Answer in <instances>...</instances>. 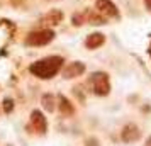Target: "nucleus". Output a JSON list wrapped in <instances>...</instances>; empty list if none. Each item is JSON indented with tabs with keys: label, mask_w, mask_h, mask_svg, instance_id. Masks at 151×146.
Here are the masks:
<instances>
[{
	"label": "nucleus",
	"mask_w": 151,
	"mask_h": 146,
	"mask_svg": "<svg viewBox=\"0 0 151 146\" xmlns=\"http://www.w3.org/2000/svg\"><path fill=\"white\" fill-rule=\"evenodd\" d=\"M63 66V58L61 56H49V58H44L41 61H36L34 65L29 66V71L36 75L39 78H53L60 71V68Z\"/></svg>",
	"instance_id": "f257e3e1"
},
{
	"label": "nucleus",
	"mask_w": 151,
	"mask_h": 146,
	"mask_svg": "<svg viewBox=\"0 0 151 146\" xmlns=\"http://www.w3.org/2000/svg\"><path fill=\"white\" fill-rule=\"evenodd\" d=\"M55 37V32L51 29H41V31H34L26 37V44L29 46H44L48 42L53 41Z\"/></svg>",
	"instance_id": "f03ea898"
},
{
	"label": "nucleus",
	"mask_w": 151,
	"mask_h": 146,
	"mask_svg": "<svg viewBox=\"0 0 151 146\" xmlns=\"http://www.w3.org/2000/svg\"><path fill=\"white\" fill-rule=\"evenodd\" d=\"M92 85H93V92L97 95H107L110 90L109 85V77L104 71H97L92 75Z\"/></svg>",
	"instance_id": "7ed1b4c3"
},
{
	"label": "nucleus",
	"mask_w": 151,
	"mask_h": 146,
	"mask_svg": "<svg viewBox=\"0 0 151 146\" xmlns=\"http://www.w3.org/2000/svg\"><path fill=\"white\" fill-rule=\"evenodd\" d=\"M95 9L100 12V14L107 15V17H114V15H117V9H116V5H114L110 0H97Z\"/></svg>",
	"instance_id": "20e7f679"
},
{
	"label": "nucleus",
	"mask_w": 151,
	"mask_h": 146,
	"mask_svg": "<svg viewBox=\"0 0 151 146\" xmlns=\"http://www.w3.org/2000/svg\"><path fill=\"white\" fill-rule=\"evenodd\" d=\"M31 126L37 132H46L48 124H46V119L41 114V111H32V114H31Z\"/></svg>",
	"instance_id": "39448f33"
},
{
	"label": "nucleus",
	"mask_w": 151,
	"mask_h": 146,
	"mask_svg": "<svg viewBox=\"0 0 151 146\" xmlns=\"http://www.w3.org/2000/svg\"><path fill=\"white\" fill-rule=\"evenodd\" d=\"M83 71H85V65L80 61H75V63H70L66 68L63 70V77L65 78H75V77H80Z\"/></svg>",
	"instance_id": "423d86ee"
},
{
	"label": "nucleus",
	"mask_w": 151,
	"mask_h": 146,
	"mask_svg": "<svg viewBox=\"0 0 151 146\" xmlns=\"http://www.w3.org/2000/svg\"><path fill=\"white\" fill-rule=\"evenodd\" d=\"M139 136H141V132L137 129V126L134 124H127L122 129V139L126 143H134L136 139H139Z\"/></svg>",
	"instance_id": "0eeeda50"
},
{
	"label": "nucleus",
	"mask_w": 151,
	"mask_h": 146,
	"mask_svg": "<svg viewBox=\"0 0 151 146\" xmlns=\"http://www.w3.org/2000/svg\"><path fill=\"white\" fill-rule=\"evenodd\" d=\"M104 41H105L104 34H100V32H93V34H90L88 37H87L85 46H87V48H90V49H95V48H99V46H102Z\"/></svg>",
	"instance_id": "6e6552de"
},
{
	"label": "nucleus",
	"mask_w": 151,
	"mask_h": 146,
	"mask_svg": "<svg viewBox=\"0 0 151 146\" xmlns=\"http://www.w3.org/2000/svg\"><path fill=\"white\" fill-rule=\"evenodd\" d=\"M55 104H56L55 95H51V93L42 95V105H44V109H46V111L53 112V111H55Z\"/></svg>",
	"instance_id": "1a4fd4ad"
},
{
	"label": "nucleus",
	"mask_w": 151,
	"mask_h": 146,
	"mask_svg": "<svg viewBox=\"0 0 151 146\" xmlns=\"http://www.w3.org/2000/svg\"><path fill=\"white\" fill-rule=\"evenodd\" d=\"M58 107H60V111L63 112V114H73V107L70 105V102L66 100V99L63 97V95H60V104H58Z\"/></svg>",
	"instance_id": "9d476101"
},
{
	"label": "nucleus",
	"mask_w": 151,
	"mask_h": 146,
	"mask_svg": "<svg viewBox=\"0 0 151 146\" xmlns=\"http://www.w3.org/2000/svg\"><path fill=\"white\" fill-rule=\"evenodd\" d=\"M61 17H63L61 12H56V10H55V12H51V14L46 15V17H44L42 21L48 22V24H58V22L61 21Z\"/></svg>",
	"instance_id": "9b49d317"
},
{
	"label": "nucleus",
	"mask_w": 151,
	"mask_h": 146,
	"mask_svg": "<svg viewBox=\"0 0 151 146\" xmlns=\"http://www.w3.org/2000/svg\"><path fill=\"white\" fill-rule=\"evenodd\" d=\"M4 109H5V112H10L14 109V102H12L10 99H5V100H4Z\"/></svg>",
	"instance_id": "f8f14e48"
},
{
	"label": "nucleus",
	"mask_w": 151,
	"mask_h": 146,
	"mask_svg": "<svg viewBox=\"0 0 151 146\" xmlns=\"http://www.w3.org/2000/svg\"><path fill=\"white\" fill-rule=\"evenodd\" d=\"M144 2H146V7L151 10V0H144Z\"/></svg>",
	"instance_id": "ddd939ff"
},
{
	"label": "nucleus",
	"mask_w": 151,
	"mask_h": 146,
	"mask_svg": "<svg viewBox=\"0 0 151 146\" xmlns=\"http://www.w3.org/2000/svg\"><path fill=\"white\" fill-rule=\"evenodd\" d=\"M146 146H151V138L146 139Z\"/></svg>",
	"instance_id": "4468645a"
}]
</instances>
